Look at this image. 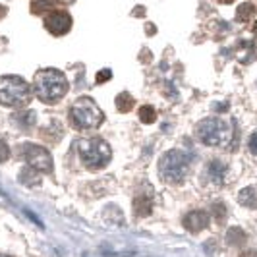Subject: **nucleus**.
<instances>
[{"label":"nucleus","instance_id":"f3484780","mask_svg":"<svg viewBox=\"0 0 257 257\" xmlns=\"http://www.w3.org/2000/svg\"><path fill=\"white\" fill-rule=\"evenodd\" d=\"M58 4V0H31V12L45 14L47 10H52Z\"/></svg>","mask_w":257,"mask_h":257},{"label":"nucleus","instance_id":"9d476101","mask_svg":"<svg viewBox=\"0 0 257 257\" xmlns=\"http://www.w3.org/2000/svg\"><path fill=\"white\" fill-rule=\"evenodd\" d=\"M224 176H226V167L219 163V161H211L205 168V178L213 186H222V182H224Z\"/></svg>","mask_w":257,"mask_h":257},{"label":"nucleus","instance_id":"a211bd4d","mask_svg":"<svg viewBox=\"0 0 257 257\" xmlns=\"http://www.w3.org/2000/svg\"><path fill=\"white\" fill-rule=\"evenodd\" d=\"M140 118H142L143 124H153L155 120H157V112H155L153 106H149V104H145L140 108Z\"/></svg>","mask_w":257,"mask_h":257},{"label":"nucleus","instance_id":"393cba45","mask_svg":"<svg viewBox=\"0 0 257 257\" xmlns=\"http://www.w3.org/2000/svg\"><path fill=\"white\" fill-rule=\"evenodd\" d=\"M217 2H219V4H232L234 0H217Z\"/></svg>","mask_w":257,"mask_h":257},{"label":"nucleus","instance_id":"aec40b11","mask_svg":"<svg viewBox=\"0 0 257 257\" xmlns=\"http://www.w3.org/2000/svg\"><path fill=\"white\" fill-rule=\"evenodd\" d=\"M8 157H10V149H8L4 140H0V163H6Z\"/></svg>","mask_w":257,"mask_h":257},{"label":"nucleus","instance_id":"20e7f679","mask_svg":"<svg viewBox=\"0 0 257 257\" xmlns=\"http://www.w3.org/2000/svg\"><path fill=\"white\" fill-rule=\"evenodd\" d=\"M197 140L207 147H224L232 138L230 126L222 118H205L195 128Z\"/></svg>","mask_w":257,"mask_h":257},{"label":"nucleus","instance_id":"6e6552de","mask_svg":"<svg viewBox=\"0 0 257 257\" xmlns=\"http://www.w3.org/2000/svg\"><path fill=\"white\" fill-rule=\"evenodd\" d=\"M45 27L49 33L56 35V37H62L72 29V16L64 10H54L45 18Z\"/></svg>","mask_w":257,"mask_h":257},{"label":"nucleus","instance_id":"b1692460","mask_svg":"<svg viewBox=\"0 0 257 257\" xmlns=\"http://www.w3.org/2000/svg\"><path fill=\"white\" fill-rule=\"evenodd\" d=\"M6 12H8V10H6V6H2V4H0V20L6 16Z\"/></svg>","mask_w":257,"mask_h":257},{"label":"nucleus","instance_id":"dca6fc26","mask_svg":"<svg viewBox=\"0 0 257 257\" xmlns=\"http://www.w3.org/2000/svg\"><path fill=\"white\" fill-rule=\"evenodd\" d=\"M134 103H136L134 97H132L130 93H126V91L116 97V108H118L120 112H130V110L134 108Z\"/></svg>","mask_w":257,"mask_h":257},{"label":"nucleus","instance_id":"5701e85b","mask_svg":"<svg viewBox=\"0 0 257 257\" xmlns=\"http://www.w3.org/2000/svg\"><path fill=\"white\" fill-rule=\"evenodd\" d=\"M240 257H257V251L255 249H245V251L240 253Z\"/></svg>","mask_w":257,"mask_h":257},{"label":"nucleus","instance_id":"bb28decb","mask_svg":"<svg viewBox=\"0 0 257 257\" xmlns=\"http://www.w3.org/2000/svg\"><path fill=\"white\" fill-rule=\"evenodd\" d=\"M0 257H10V255H0Z\"/></svg>","mask_w":257,"mask_h":257},{"label":"nucleus","instance_id":"423d86ee","mask_svg":"<svg viewBox=\"0 0 257 257\" xmlns=\"http://www.w3.org/2000/svg\"><path fill=\"white\" fill-rule=\"evenodd\" d=\"M31 99V87L20 76L0 77V104L4 106H26Z\"/></svg>","mask_w":257,"mask_h":257},{"label":"nucleus","instance_id":"0eeeda50","mask_svg":"<svg viewBox=\"0 0 257 257\" xmlns=\"http://www.w3.org/2000/svg\"><path fill=\"white\" fill-rule=\"evenodd\" d=\"M20 153L27 163V167L35 168L37 172H45V174L52 172V157L45 147H41L37 143H24Z\"/></svg>","mask_w":257,"mask_h":257},{"label":"nucleus","instance_id":"412c9836","mask_svg":"<svg viewBox=\"0 0 257 257\" xmlns=\"http://www.w3.org/2000/svg\"><path fill=\"white\" fill-rule=\"evenodd\" d=\"M112 76V72L110 70H101L99 74H97V83H104V81H108Z\"/></svg>","mask_w":257,"mask_h":257},{"label":"nucleus","instance_id":"7ed1b4c3","mask_svg":"<svg viewBox=\"0 0 257 257\" xmlns=\"http://www.w3.org/2000/svg\"><path fill=\"white\" fill-rule=\"evenodd\" d=\"M77 153L79 159L89 170H99L104 168L110 163V145L101 140V138H89V140H81L77 142Z\"/></svg>","mask_w":257,"mask_h":257},{"label":"nucleus","instance_id":"f03ea898","mask_svg":"<svg viewBox=\"0 0 257 257\" xmlns=\"http://www.w3.org/2000/svg\"><path fill=\"white\" fill-rule=\"evenodd\" d=\"M193 155L186 149H170L159 161V176L167 184H180L186 180Z\"/></svg>","mask_w":257,"mask_h":257},{"label":"nucleus","instance_id":"39448f33","mask_svg":"<svg viewBox=\"0 0 257 257\" xmlns=\"http://www.w3.org/2000/svg\"><path fill=\"white\" fill-rule=\"evenodd\" d=\"M70 120L77 130H93L103 124V110L89 97H81L70 108Z\"/></svg>","mask_w":257,"mask_h":257},{"label":"nucleus","instance_id":"4be33fe9","mask_svg":"<svg viewBox=\"0 0 257 257\" xmlns=\"http://www.w3.org/2000/svg\"><path fill=\"white\" fill-rule=\"evenodd\" d=\"M247 147H249V151H251V155H255L257 157V132L249 138V143H247Z\"/></svg>","mask_w":257,"mask_h":257},{"label":"nucleus","instance_id":"ddd939ff","mask_svg":"<svg viewBox=\"0 0 257 257\" xmlns=\"http://www.w3.org/2000/svg\"><path fill=\"white\" fill-rule=\"evenodd\" d=\"M134 211H136V215L138 217H147L149 213H151V195H136V199H134Z\"/></svg>","mask_w":257,"mask_h":257},{"label":"nucleus","instance_id":"6ab92c4d","mask_svg":"<svg viewBox=\"0 0 257 257\" xmlns=\"http://www.w3.org/2000/svg\"><path fill=\"white\" fill-rule=\"evenodd\" d=\"M211 213L215 215V219L219 220V222H222L224 217H226V207L222 205V203H215V205L211 207Z\"/></svg>","mask_w":257,"mask_h":257},{"label":"nucleus","instance_id":"f8f14e48","mask_svg":"<svg viewBox=\"0 0 257 257\" xmlns=\"http://www.w3.org/2000/svg\"><path fill=\"white\" fill-rule=\"evenodd\" d=\"M238 203L247 207V209H257V188L247 186L238 193Z\"/></svg>","mask_w":257,"mask_h":257},{"label":"nucleus","instance_id":"1a4fd4ad","mask_svg":"<svg viewBox=\"0 0 257 257\" xmlns=\"http://www.w3.org/2000/svg\"><path fill=\"white\" fill-rule=\"evenodd\" d=\"M207 224H209V213H205V211H192V213H188L184 217L186 230L193 232V234H197L203 228H207Z\"/></svg>","mask_w":257,"mask_h":257},{"label":"nucleus","instance_id":"a878e982","mask_svg":"<svg viewBox=\"0 0 257 257\" xmlns=\"http://www.w3.org/2000/svg\"><path fill=\"white\" fill-rule=\"evenodd\" d=\"M253 33L257 35V22H255V26H253Z\"/></svg>","mask_w":257,"mask_h":257},{"label":"nucleus","instance_id":"2eb2a0df","mask_svg":"<svg viewBox=\"0 0 257 257\" xmlns=\"http://www.w3.org/2000/svg\"><path fill=\"white\" fill-rule=\"evenodd\" d=\"M245 232L240 228V226H232V228H228V232H226V242L230 245H242L245 244Z\"/></svg>","mask_w":257,"mask_h":257},{"label":"nucleus","instance_id":"f257e3e1","mask_svg":"<svg viewBox=\"0 0 257 257\" xmlns=\"http://www.w3.org/2000/svg\"><path fill=\"white\" fill-rule=\"evenodd\" d=\"M33 89L43 103L54 104L68 93V79L60 70L47 68L37 72V76L33 79Z\"/></svg>","mask_w":257,"mask_h":257},{"label":"nucleus","instance_id":"4468645a","mask_svg":"<svg viewBox=\"0 0 257 257\" xmlns=\"http://www.w3.org/2000/svg\"><path fill=\"white\" fill-rule=\"evenodd\" d=\"M255 10L257 8L251 4V2H244V4H240V6H238V10H236V20H238V22H242V24H247L249 20H253Z\"/></svg>","mask_w":257,"mask_h":257},{"label":"nucleus","instance_id":"9b49d317","mask_svg":"<svg viewBox=\"0 0 257 257\" xmlns=\"http://www.w3.org/2000/svg\"><path fill=\"white\" fill-rule=\"evenodd\" d=\"M12 118H14V124L24 130L33 128V126L37 124V112H35V110H24V112L14 114Z\"/></svg>","mask_w":257,"mask_h":257}]
</instances>
